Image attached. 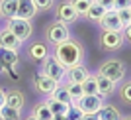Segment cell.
<instances>
[{
    "mask_svg": "<svg viewBox=\"0 0 131 120\" xmlns=\"http://www.w3.org/2000/svg\"><path fill=\"white\" fill-rule=\"evenodd\" d=\"M55 57L63 63L65 67H72V65H80L82 59H84V49L78 44L77 39L69 38L67 41L55 45Z\"/></svg>",
    "mask_w": 131,
    "mask_h": 120,
    "instance_id": "1",
    "label": "cell"
},
{
    "mask_svg": "<svg viewBox=\"0 0 131 120\" xmlns=\"http://www.w3.org/2000/svg\"><path fill=\"white\" fill-rule=\"evenodd\" d=\"M98 73L108 77L110 81L119 83V81H123V77H125V65H123V61H119V59H108L100 65Z\"/></svg>",
    "mask_w": 131,
    "mask_h": 120,
    "instance_id": "2",
    "label": "cell"
},
{
    "mask_svg": "<svg viewBox=\"0 0 131 120\" xmlns=\"http://www.w3.org/2000/svg\"><path fill=\"white\" fill-rule=\"evenodd\" d=\"M71 38V33H69V26L63 22H51L49 26L45 28V39L49 41L51 45H59L63 44V41H67V39Z\"/></svg>",
    "mask_w": 131,
    "mask_h": 120,
    "instance_id": "3",
    "label": "cell"
},
{
    "mask_svg": "<svg viewBox=\"0 0 131 120\" xmlns=\"http://www.w3.org/2000/svg\"><path fill=\"white\" fill-rule=\"evenodd\" d=\"M43 75H47V77H51L53 81H57V83H61L63 79H65V73H67V67L61 63L55 55H47L43 61Z\"/></svg>",
    "mask_w": 131,
    "mask_h": 120,
    "instance_id": "4",
    "label": "cell"
},
{
    "mask_svg": "<svg viewBox=\"0 0 131 120\" xmlns=\"http://www.w3.org/2000/svg\"><path fill=\"white\" fill-rule=\"evenodd\" d=\"M74 104L78 106L82 114H96L102 108L104 98H102V95H82L78 100H74Z\"/></svg>",
    "mask_w": 131,
    "mask_h": 120,
    "instance_id": "5",
    "label": "cell"
},
{
    "mask_svg": "<svg viewBox=\"0 0 131 120\" xmlns=\"http://www.w3.org/2000/svg\"><path fill=\"white\" fill-rule=\"evenodd\" d=\"M8 30H10L22 44L26 39H29V36L33 33L31 22H29V20H24V18H12L10 22H8Z\"/></svg>",
    "mask_w": 131,
    "mask_h": 120,
    "instance_id": "6",
    "label": "cell"
},
{
    "mask_svg": "<svg viewBox=\"0 0 131 120\" xmlns=\"http://www.w3.org/2000/svg\"><path fill=\"white\" fill-rule=\"evenodd\" d=\"M125 38H123V32H112V30H104L102 36H100V45L106 51H115L123 45Z\"/></svg>",
    "mask_w": 131,
    "mask_h": 120,
    "instance_id": "7",
    "label": "cell"
},
{
    "mask_svg": "<svg viewBox=\"0 0 131 120\" xmlns=\"http://www.w3.org/2000/svg\"><path fill=\"white\" fill-rule=\"evenodd\" d=\"M98 24L102 26V30H112V32H123V28H125L121 24V20H119L115 10H106V14L102 16V20Z\"/></svg>",
    "mask_w": 131,
    "mask_h": 120,
    "instance_id": "8",
    "label": "cell"
},
{
    "mask_svg": "<svg viewBox=\"0 0 131 120\" xmlns=\"http://www.w3.org/2000/svg\"><path fill=\"white\" fill-rule=\"evenodd\" d=\"M33 87H35V91L41 95H51L55 91V89L59 87V83L53 81L51 77L43 75V73H37L35 75V79H33Z\"/></svg>",
    "mask_w": 131,
    "mask_h": 120,
    "instance_id": "9",
    "label": "cell"
},
{
    "mask_svg": "<svg viewBox=\"0 0 131 120\" xmlns=\"http://www.w3.org/2000/svg\"><path fill=\"white\" fill-rule=\"evenodd\" d=\"M78 14H77V10L72 8V4L71 2H63V4H59L57 6V20L59 22H63V24H74L78 20Z\"/></svg>",
    "mask_w": 131,
    "mask_h": 120,
    "instance_id": "10",
    "label": "cell"
},
{
    "mask_svg": "<svg viewBox=\"0 0 131 120\" xmlns=\"http://www.w3.org/2000/svg\"><path fill=\"white\" fill-rule=\"evenodd\" d=\"M18 49H6L0 47V69L2 71H10L14 65H18Z\"/></svg>",
    "mask_w": 131,
    "mask_h": 120,
    "instance_id": "11",
    "label": "cell"
},
{
    "mask_svg": "<svg viewBox=\"0 0 131 120\" xmlns=\"http://www.w3.org/2000/svg\"><path fill=\"white\" fill-rule=\"evenodd\" d=\"M90 75V73L82 67V63L80 65H72V67H67V73H65V79H67V83H82L86 77Z\"/></svg>",
    "mask_w": 131,
    "mask_h": 120,
    "instance_id": "12",
    "label": "cell"
},
{
    "mask_svg": "<svg viewBox=\"0 0 131 120\" xmlns=\"http://www.w3.org/2000/svg\"><path fill=\"white\" fill-rule=\"evenodd\" d=\"M22 41L14 36V33L4 28V30H0V47H6V49H20Z\"/></svg>",
    "mask_w": 131,
    "mask_h": 120,
    "instance_id": "13",
    "label": "cell"
},
{
    "mask_svg": "<svg viewBox=\"0 0 131 120\" xmlns=\"http://www.w3.org/2000/svg\"><path fill=\"white\" fill-rule=\"evenodd\" d=\"M35 14H37V10H35V6H33V0H18V12H16V18L31 20Z\"/></svg>",
    "mask_w": 131,
    "mask_h": 120,
    "instance_id": "14",
    "label": "cell"
},
{
    "mask_svg": "<svg viewBox=\"0 0 131 120\" xmlns=\"http://www.w3.org/2000/svg\"><path fill=\"white\" fill-rule=\"evenodd\" d=\"M27 55H29V59L35 61V63H39V61H43L47 55H49V49H47V45L41 44V41H35V44L29 45V49H27Z\"/></svg>",
    "mask_w": 131,
    "mask_h": 120,
    "instance_id": "15",
    "label": "cell"
},
{
    "mask_svg": "<svg viewBox=\"0 0 131 120\" xmlns=\"http://www.w3.org/2000/svg\"><path fill=\"white\" fill-rule=\"evenodd\" d=\"M6 95V104L8 106H14V108H20L26 104V97H24L22 91H18V89H10V91H4Z\"/></svg>",
    "mask_w": 131,
    "mask_h": 120,
    "instance_id": "16",
    "label": "cell"
},
{
    "mask_svg": "<svg viewBox=\"0 0 131 120\" xmlns=\"http://www.w3.org/2000/svg\"><path fill=\"white\" fill-rule=\"evenodd\" d=\"M96 83H98V95H102V97H108V95H112L115 91V83L110 81L108 77L100 75V73H96Z\"/></svg>",
    "mask_w": 131,
    "mask_h": 120,
    "instance_id": "17",
    "label": "cell"
},
{
    "mask_svg": "<svg viewBox=\"0 0 131 120\" xmlns=\"http://www.w3.org/2000/svg\"><path fill=\"white\" fill-rule=\"evenodd\" d=\"M96 114H98V120H121V112L114 104H102V108Z\"/></svg>",
    "mask_w": 131,
    "mask_h": 120,
    "instance_id": "18",
    "label": "cell"
},
{
    "mask_svg": "<svg viewBox=\"0 0 131 120\" xmlns=\"http://www.w3.org/2000/svg\"><path fill=\"white\" fill-rule=\"evenodd\" d=\"M18 12V0H0V16L2 18H16Z\"/></svg>",
    "mask_w": 131,
    "mask_h": 120,
    "instance_id": "19",
    "label": "cell"
},
{
    "mask_svg": "<svg viewBox=\"0 0 131 120\" xmlns=\"http://www.w3.org/2000/svg\"><path fill=\"white\" fill-rule=\"evenodd\" d=\"M31 116L37 120H53V112L49 110L47 102H37L31 110Z\"/></svg>",
    "mask_w": 131,
    "mask_h": 120,
    "instance_id": "20",
    "label": "cell"
},
{
    "mask_svg": "<svg viewBox=\"0 0 131 120\" xmlns=\"http://www.w3.org/2000/svg\"><path fill=\"white\" fill-rule=\"evenodd\" d=\"M47 102V106H49V110L53 112V116H63L67 114V110L71 108V104H67V102H61V100H55V98H47L45 100Z\"/></svg>",
    "mask_w": 131,
    "mask_h": 120,
    "instance_id": "21",
    "label": "cell"
},
{
    "mask_svg": "<svg viewBox=\"0 0 131 120\" xmlns=\"http://www.w3.org/2000/svg\"><path fill=\"white\" fill-rule=\"evenodd\" d=\"M0 116H2V120H22V110L4 104V106L0 108Z\"/></svg>",
    "mask_w": 131,
    "mask_h": 120,
    "instance_id": "22",
    "label": "cell"
},
{
    "mask_svg": "<svg viewBox=\"0 0 131 120\" xmlns=\"http://www.w3.org/2000/svg\"><path fill=\"white\" fill-rule=\"evenodd\" d=\"M80 87H82V93L84 95H98V83H96V77L94 75H88L80 83Z\"/></svg>",
    "mask_w": 131,
    "mask_h": 120,
    "instance_id": "23",
    "label": "cell"
},
{
    "mask_svg": "<svg viewBox=\"0 0 131 120\" xmlns=\"http://www.w3.org/2000/svg\"><path fill=\"white\" fill-rule=\"evenodd\" d=\"M49 97L55 98V100H61V102H67V104H72V102H74V100L71 98V95H69V91H67V87H61V85L55 89Z\"/></svg>",
    "mask_w": 131,
    "mask_h": 120,
    "instance_id": "24",
    "label": "cell"
},
{
    "mask_svg": "<svg viewBox=\"0 0 131 120\" xmlns=\"http://www.w3.org/2000/svg\"><path fill=\"white\" fill-rule=\"evenodd\" d=\"M104 14H106V8L94 2V4L90 6V8H88V12H86V18H88V20H92V22H100Z\"/></svg>",
    "mask_w": 131,
    "mask_h": 120,
    "instance_id": "25",
    "label": "cell"
},
{
    "mask_svg": "<svg viewBox=\"0 0 131 120\" xmlns=\"http://www.w3.org/2000/svg\"><path fill=\"white\" fill-rule=\"evenodd\" d=\"M71 4H72V8L77 10L78 16H86L88 8L94 4V0H71Z\"/></svg>",
    "mask_w": 131,
    "mask_h": 120,
    "instance_id": "26",
    "label": "cell"
},
{
    "mask_svg": "<svg viewBox=\"0 0 131 120\" xmlns=\"http://www.w3.org/2000/svg\"><path fill=\"white\" fill-rule=\"evenodd\" d=\"M67 87V91H69V95H71V98L72 100H78V98L82 97V87H80V83H67L65 85Z\"/></svg>",
    "mask_w": 131,
    "mask_h": 120,
    "instance_id": "27",
    "label": "cell"
},
{
    "mask_svg": "<svg viewBox=\"0 0 131 120\" xmlns=\"http://www.w3.org/2000/svg\"><path fill=\"white\" fill-rule=\"evenodd\" d=\"M119 98L123 100V102L131 104V81L123 83V85L119 87Z\"/></svg>",
    "mask_w": 131,
    "mask_h": 120,
    "instance_id": "28",
    "label": "cell"
},
{
    "mask_svg": "<svg viewBox=\"0 0 131 120\" xmlns=\"http://www.w3.org/2000/svg\"><path fill=\"white\" fill-rule=\"evenodd\" d=\"M65 118H67V120H80V118H82V112H80V110H78V106H77V104H74V102L71 104V108L67 110Z\"/></svg>",
    "mask_w": 131,
    "mask_h": 120,
    "instance_id": "29",
    "label": "cell"
},
{
    "mask_svg": "<svg viewBox=\"0 0 131 120\" xmlns=\"http://www.w3.org/2000/svg\"><path fill=\"white\" fill-rule=\"evenodd\" d=\"M53 2L55 0H33V6H35L37 12H45L49 8H53Z\"/></svg>",
    "mask_w": 131,
    "mask_h": 120,
    "instance_id": "30",
    "label": "cell"
},
{
    "mask_svg": "<svg viewBox=\"0 0 131 120\" xmlns=\"http://www.w3.org/2000/svg\"><path fill=\"white\" fill-rule=\"evenodd\" d=\"M115 12H117V16H119L123 26H129L131 24V8H123V10H115Z\"/></svg>",
    "mask_w": 131,
    "mask_h": 120,
    "instance_id": "31",
    "label": "cell"
},
{
    "mask_svg": "<svg viewBox=\"0 0 131 120\" xmlns=\"http://www.w3.org/2000/svg\"><path fill=\"white\" fill-rule=\"evenodd\" d=\"M131 8V0H114V10H123Z\"/></svg>",
    "mask_w": 131,
    "mask_h": 120,
    "instance_id": "32",
    "label": "cell"
},
{
    "mask_svg": "<svg viewBox=\"0 0 131 120\" xmlns=\"http://www.w3.org/2000/svg\"><path fill=\"white\" fill-rule=\"evenodd\" d=\"M96 4H100V6H104L106 10H114V0H94Z\"/></svg>",
    "mask_w": 131,
    "mask_h": 120,
    "instance_id": "33",
    "label": "cell"
},
{
    "mask_svg": "<svg viewBox=\"0 0 131 120\" xmlns=\"http://www.w3.org/2000/svg\"><path fill=\"white\" fill-rule=\"evenodd\" d=\"M123 38H125L127 41L131 44V24H129V26H125V28H123Z\"/></svg>",
    "mask_w": 131,
    "mask_h": 120,
    "instance_id": "34",
    "label": "cell"
},
{
    "mask_svg": "<svg viewBox=\"0 0 131 120\" xmlns=\"http://www.w3.org/2000/svg\"><path fill=\"white\" fill-rule=\"evenodd\" d=\"M80 120H98V114H82Z\"/></svg>",
    "mask_w": 131,
    "mask_h": 120,
    "instance_id": "35",
    "label": "cell"
},
{
    "mask_svg": "<svg viewBox=\"0 0 131 120\" xmlns=\"http://www.w3.org/2000/svg\"><path fill=\"white\" fill-rule=\"evenodd\" d=\"M4 104H6V95H4V91L0 89V108H2Z\"/></svg>",
    "mask_w": 131,
    "mask_h": 120,
    "instance_id": "36",
    "label": "cell"
},
{
    "mask_svg": "<svg viewBox=\"0 0 131 120\" xmlns=\"http://www.w3.org/2000/svg\"><path fill=\"white\" fill-rule=\"evenodd\" d=\"M26 120H37V118H33V116H31V114H29V116H27V118H26Z\"/></svg>",
    "mask_w": 131,
    "mask_h": 120,
    "instance_id": "37",
    "label": "cell"
},
{
    "mask_svg": "<svg viewBox=\"0 0 131 120\" xmlns=\"http://www.w3.org/2000/svg\"><path fill=\"white\" fill-rule=\"evenodd\" d=\"M121 120H131V116H125V118H121Z\"/></svg>",
    "mask_w": 131,
    "mask_h": 120,
    "instance_id": "38",
    "label": "cell"
},
{
    "mask_svg": "<svg viewBox=\"0 0 131 120\" xmlns=\"http://www.w3.org/2000/svg\"><path fill=\"white\" fill-rule=\"evenodd\" d=\"M0 120H2V116H0Z\"/></svg>",
    "mask_w": 131,
    "mask_h": 120,
    "instance_id": "39",
    "label": "cell"
},
{
    "mask_svg": "<svg viewBox=\"0 0 131 120\" xmlns=\"http://www.w3.org/2000/svg\"><path fill=\"white\" fill-rule=\"evenodd\" d=\"M53 120H55V116H53Z\"/></svg>",
    "mask_w": 131,
    "mask_h": 120,
    "instance_id": "40",
    "label": "cell"
}]
</instances>
